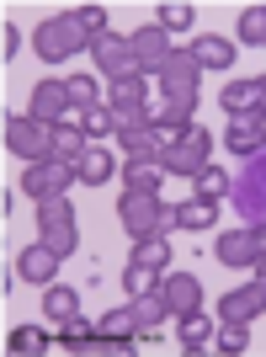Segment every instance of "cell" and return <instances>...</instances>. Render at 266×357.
Listing matches in <instances>:
<instances>
[{
	"instance_id": "obj_22",
	"label": "cell",
	"mask_w": 266,
	"mask_h": 357,
	"mask_svg": "<svg viewBox=\"0 0 266 357\" xmlns=\"http://www.w3.org/2000/svg\"><path fill=\"white\" fill-rule=\"evenodd\" d=\"M171 219H176L181 229H208V224L219 219V203H208V197H192V203H176V208H171Z\"/></svg>"
},
{
	"instance_id": "obj_34",
	"label": "cell",
	"mask_w": 266,
	"mask_h": 357,
	"mask_svg": "<svg viewBox=\"0 0 266 357\" xmlns=\"http://www.w3.org/2000/svg\"><path fill=\"white\" fill-rule=\"evenodd\" d=\"M213 342H219L224 352H251V326H240V320H219Z\"/></svg>"
},
{
	"instance_id": "obj_29",
	"label": "cell",
	"mask_w": 266,
	"mask_h": 357,
	"mask_svg": "<svg viewBox=\"0 0 266 357\" xmlns=\"http://www.w3.org/2000/svg\"><path fill=\"white\" fill-rule=\"evenodd\" d=\"M155 27H165V32H187L197 22V6H187V0H165V6H155Z\"/></svg>"
},
{
	"instance_id": "obj_18",
	"label": "cell",
	"mask_w": 266,
	"mask_h": 357,
	"mask_svg": "<svg viewBox=\"0 0 266 357\" xmlns=\"http://www.w3.org/2000/svg\"><path fill=\"white\" fill-rule=\"evenodd\" d=\"M128 310H133V326H139V336H160V326H165V314H171V304H165V294L155 288V294H139Z\"/></svg>"
},
{
	"instance_id": "obj_4",
	"label": "cell",
	"mask_w": 266,
	"mask_h": 357,
	"mask_svg": "<svg viewBox=\"0 0 266 357\" xmlns=\"http://www.w3.org/2000/svg\"><path fill=\"white\" fill-rule=\"evenodd\" d=\"M38 240H43L59 261H64V256H75L80 235H75V208H70V197H43V203H38Z\"/></svg>"
},
{
	"instance_id": "obj_41",
	"label": "cell",
	"mask_w": 266,
	"mask_h": 357,
	"mask_svg": "<svg viewBox=\"0 0 266 357\" xmlns=\"http://www.w3.org/2000/svg\"><path fill=\"white\" fill-rule=\"evenodd\" d=\"M261 112H266V75H261Z\"/></svg>"
},
{
	"instance_id": "obj_19",
	"label": "cell",
	"mask_w": 266,
	"mask_h": 357,
	"mask_svg": "<svg viewBox=\"0 0 266 357\" xmlns=\"http://www.w3.org/2000/svg\"><path fill=\"white\" fill-rule=\"evenodd\" d=\"M187 54H192V59L203 64V70H229V64L240 59V54H235V43H229V38H213V32H208V38H197V43L187 48Z\"/></svg>"
},
{
	"instance_id": "obj_2",
	"label": "cell",
	"mask_w": 266,
	"mask_h": 357,
	"mask_svg": "<svg viewBox=\"0 0 266 357\" xmlns=\"http://www.w3.org/2000/svg\"><path fill=\"white\" fill-rule=\"evenodd\" d=\"M118 224L133 240H149V235H165V224H176V219L160 203V192H123L118 197Z\"/></svg>"
},
{
	"instance_id": "obj_13",
	"label": "cell",
	"mask_w": 266,
	"mask_h": 357,
	"mask_svg": "<svg viewBox=\"0 0 266 357\" xmlns=\"http://www.w3.org/2000/svg\"><path fill=\"white\" fill-rule=\"evenodd\" d=\"M266 314V278H251L245 288L235 294H224V320H240V326H251Z\"/></svg>"
},
{
	"instance_id": "obj_21",
	"label": "cell",
	"mask_w": 266,
	"mask_h": 357,
	"mask_svg": "<svg viewBox=\"0 0 266 357\" xmlns=\"http://www.w3.org/2000/svg\"><path fill=\"white\" fill-rule=\"evenodd\" d=\"M6 352L38 357V352H54V342H48V331H43V326H16L11 336H6Z\"/></svg>"
},
{
	"instance_id": "obj_40",
	"label": "cell",
	"mask_w": 266,
	"mask_h": 357,
	"mask_svg": "<svg viewBox=\"0 0 266 357\" xmlns=\"http://www.w3.org/2000/svg\"><path fill=\"white\" fill-rule=\"evenodd\" d=\"M256 240H261V251H266V224H261V229H256Z\"/></svg>"
},
{
	"instance_id": "obj_6",
	"label": "cell",
	"mask_w": 266,
	"mask_h": 357,
	"mask_svg": "<svg viewBox=\"0 0 266 357\" xmlns=\"http://www.w3.org/2000/svg\"><path fill=\"white\" fill-rule=\"evenodd\" d=\"M6 149L11 155H22V160H54V128L48 123H38V118H6Z\"/></svg>"
},
{
	"instance_id": "obj_8",
	"label": "cell",
	"mask_w": 266,
	"mask_h": 357,
	"mask_svg": "<svg viewBox=\"0 0 266 357\" xmlns=\"http://www.w3.org/2000/svg\"><path fill=\"white\" fill-rule=\"evenodd\" d=\"M91 54H96V70L118 86V80H133L139 75V54H133V38H118V32H102L96 43H91Z\"/></svg>"
},
{
	"instance_id": "obj_31",
	"label": "cell",
	"mask_w": 266,
	"mask_h": 357,
	"mask_svg": "<svg viewBox=\"0 0 266 357\" xmlns=\"http://www.w3.org/2000/svg\"><path fill=\"white\" fill-rule=\"evenodd\" d=\"M59 347H91L96 342V320H86V314H70L59 326V336H54Z\"/></svg>"
},
{
	"instance_id": "obj_11",
	"label": "cell",
	"mask_w": 266,
	"mask_h": 357,
	"mask_svg": "<svg viewBox=\"0 0 266 357\" xmlns=\"http://www.w3.org/2000/svg\"><path fill=\"white\" fill-rule=\"evenodd\" d=\"M133 54H139V75H165L176 43H171V32H165V27H139V32H133Z\"/></svg>"
},
{
	"instance_id": "obj_30",
	"label": "cell",
	"mask_w": 266,
	"mask_h": 357,
	"mask_svg": "<svg viewBox=\"0 0 266 357\" xmlns=\"http://www.w3.org/2000/svg\"><path fill=\"white\" fill-rule=\"evenodd\" d=\"M80 128H86L91 144H102V139H118V118H112V107H107V102H102V107H91Z\"/></svg>"
},
{
	"instance_id": "obj_9",
	"label": "cell",
	"mask_w": 266,
	"mask_h": 357,
	"mask_svg": "<svg viewBox=\"0 0 266 357\" xmlns=\"http://www.w3.org/2000/svg\"><path fill=\"white\" fill-rule=\"evenodd\" d=\"M197 80H203V64L187 48H176L171 64H165V75H160V96L165 102H187V96H197Z\"/></svg>"
},
{
	"instance_id": "obj_14",
	"label": "cell",
	"mask_w": 266,
	"mask_h": 357,
	"mask_svg": "<svg viewBox=\"0 0 266 357\" xmlns=\"http://www.w3.org/2000/svg\"><path fill=\"white\" fill-rule=\"evenodd\" d=\"M160 294H165V304H171V314H192V310H203V283H197L192 272H165L160 278Z\"/></svg>"
},
{
	"instance_id": "obj_12",
	"label": "cell",
	"mask_w": 266,
	"mask_h": 357,
	"mask_svg": "<svg viewBox=\"0 0 266 357\" xmlns=\"http://www.w3.org/2000/svg\"><path fill=\"white\" fill-rule=\"evenodd\" d=\"M213 256H219L224 267H245V272H251L256 261H261V240H256L251 224H240V229H224V235H219Z\"/></svg>"
},
{
	"instance_id": "obj_37",
	"label": "cell",
	"mask_w": 266,
	"mask_h": 357,
	"mask_svg": "<svg viewBox=\"0 0 266 357\" xmlns=\"http://www.w3.org/2000/svg\"><path fill=\"white\" fill-rule=\"evenodd\" d=\"M75 16H80V27H86L91 38H102V32H112V27H107V6H75Z\"/></svg>"
},
{
	"instance_id": "obj_5",
	"label": "cell",
	"mask_w": 266,
	"mask_h": 357,
	"mask_svg": "<svg viewBox=\"0 0 266 357\" xmlns=\"http://www.w3.org/2000/svg\"><path fill=\"white\" fill-rule=\"evenodd\" d=\"M208 155H213V134H203V128H187V134H176L171 144L160 149V171L165 176H197L208 165Z\"/></svg>"
},
{
	"instance_id": "obj_26",
	"label": "cell",
	"mask_w": 266,
	"mask_h": 357,
	"mask_svg": "<svg viewBox=\"0 0 266 357\" xmlns=\"http://www.w3.org/2000/svg\"><path fill=\"white\" fill-rule=\"evenodd\" d=\"M75 176H80V181H91V187H102V181L112 176V155H107L102 144H91L86 155L75 160Z\"/></svg>"
},
{
	"instance_id": "obj_42",
	"label": "cell",
	"mask_w": 266,
	"mask_h": 357,
	"mask_svg": "<svg viewBox=\"0 0 266 357\" xmlns=\"http://www.w3.org/2000/svg\"><path fill=\"white\" fill-rule=\"evenodd\" d=\"M261 139H266V112H261Z\"/></svg>"
},
{
	"instance_id": "obj_17",
	"label": "cell",
	"mask_w": 266,
	"mask_h": 357,
	"mask_svg": "<svg viewBox=\"0 0 266 357\" xmlns=\"http://www.w3.org/2000/svg\"><path fill=\"white\" fill-rule=\"evenodd\" d=\"M224 112L229 118H261V80H229L224 86Z\"/></svg>"
},
{
	"instance_id": "obj_20",
	"label": "cell",
	"mask_w": 266,
	"mask_h": 357,
	"mask_svg": "<svg viewBox=\"0 0 266 357\" xmlns=\"http://www.w3.org/2000/svg\"><path fill=\"white\" fill-rule=\"evenodd\" d=\"M213 320H208L203 310H192V314H181V352H192V357H203L208 347H213Z\"/></svg>"
},
{
	"instance_id": "obj_3",
	"label": "cell",
	"mask_w": 266,
	"mask_h": 357,
	"mask_svg": "<svg viewBox=\"0 0 266 357\" xmlns=\"http://www.w3.org/2000/svg\"><path fill=\"white\" fill-rule=\"evenodd\" d=\"M107 107H112V118H118V134H133V128H149V123H155V102H149L144 75L118 80V86L107 91Z\"/></svg>"
},
{
	"instance_id": "obj_33",
	"label": "cell",
	"mask_w": 266,
	"mask_h": 357,
	"mask_svg": "<svg viewBox=\"0 0 266 357\" xmlns=\"http://www.w3.org/2000/svg\"><path fill=\"white\" fill-rule=\"evenodd\" d=\"M240 43L266 48V6H251V11H240Z\"/></svg>"
},
{
	"instance_id": "obj_10",
	"label": "cell",
	"mask_w": 266,
	"mask_h": 357,
	"mask_svg": "<svg viewBox=\"0 0 266 357\" xmlns=\"http://www.w3.org/2000/svg\"><path fill=\"white\" fill-rule=\"evenodd\" d=\"M27 118L59 128V123L70 118V86H64V80H38V86H32V102H27Z\"/></svg>"
},
{
	"instance_id": "obj_1",
	"label": "cell",
	"mask_w": 266,
	"mask_h": 357,
	"mask_svg": "<svg viewBox=\"0 0 266 357\" xmlns=\"http://www.w3.org/2000/svg\"><path fill=\"white\" fill-rule=\"evenodd\" d=\"M96 43L86 27H80V16L75 11H59V16H48L43 27L32 32V48H38V59L48 64H59V59H75V54H86V48Z\"/></svg>"
},
{
	"instance_id": "obj_24",
	"label": "cell",
	"mask_w": 266,
	"mask_h": 357,
	"mask_svg": "<svg viewBox=\"0 0 266 357\" xmlns=\"http://www.w3.org/2000/svg\"><path fill=\"white\" fill-rule=\"evenodd\" d=\"M133 267H171V240L165 235H149V240H133V256H128Z\"/></svg>"
},
{
	"instance_id": "obj_23",
	"label": "cell",
	"mask_w": 266,
	"mask_h": 357,
	"mask_svg": "<svg viewBox=\"0 0 266 357\" xmlns=\"http://www.w3.org/2000/svg\"><path fill=\"white\" fill-rule=\"evenodd\" d=\"M43 310H48V320H54V326H64L70 314H80V298H75V288L48 283V288H43Z\"/></svg>"
},
{
	"instance_id": "obj_25",
	"label": "cell",
	"mask_w": 266,
	"mask_h": 357,
	"mask_svg": "<svg viewBox=\"0 0 266 357\" xmlns=\"http://www.w3.org/2000/svg\"><path fill=\"white\" fill-rule=\"evenodd\" d=\"M229 149L235 155H256L261 149V118H229Z\"/></svg>"
},
{
	"instance_id": "obj_16",
	"label": "cell",
	"mask_w": 266,
	"mask_h": 357,
	"mask_svg": "<svg viewBox=\"0 0 266 357\" xmlns=\"http://www.w3.org/2000/svg\"><path fill=\"white\" fill-rule=\"evenodd\" d=\"M54 272H59V256L48 251L43 240H38V245H27V251L16 256V278H22V283L48 288V283H54Z\"/></svg>"
},
{
	"instance_id": "obj_27",
	"label": "cell",
	"mask_w": 266,
	"mask_h": 357,
	"mask_svg": "<svg viewBox=\"0 0 266 357\" xmlns=\"http://www.w3.org/2000/svg\"><path fill=\"white\" fill-rule=\"evenodd\" d=\"M160 160H128L123 181H128V192H160Z\"/></svg>"
},
{
	"instance_id": "obj_36",
	"label": "cell",
	"mask_w": 266,
	"mask_h": 357,
	"mask_svg": "<svg viewBox=\"0 0 266 357\" xmlns=\"http://www.w3.org/2000/svg\"><path fill=\"white\" fill-rule=\"evenodd\" d=\"M224 192H229V176H224L219 165L208 160V165H203V171H197V197H208V203H219V197H224Z\"/></svg>"
},
{
	"instance_id": "obj_38",
	"label": "cell",
	"mask_w": 266,
	"mask_h": 357,
	"mask_svg": "<svg viewBox=\"0 0 266 357\" xmlns=\"http://www.w3.org/2000/svg\"><path fill=\"white\" fill-rule=\"evenodd\" d=\"M0 43H6V59H16V48H22V32L6 22V38H0Z\"/></svg>"
},
{
	"instance_id": "obj_35",
	"label": "cell",
	"mask_w": 266,
	"mask_h": 357,
	"mask_svg": "<svg viewBox=\"0 0 266 357\" xmlns=\"http://www.w3.org/2000/svg\"><path fill=\"white\" fill-rule=\"evenodd\" d=\"M123 288H128V298L155 294V288H160V267H133V261H128V272H123Z\"/></svg>"
},
{
	"instance_id": "obj_39",
	"label": "cell",
	"mask_w": 266,
	"mask_h": 357,
	"mask_svg": "<svg viewBox=\"0 0 266 357\" xmlns=\"http://www.w3.org/2000/svg\"><path fill=\"white\" fill-rule=\"evenodd\" d=\"M251 272H256V278H266V251H261V261H256V267H251Z\"/></svg>"
},
{
	"instance_id": "obj_28",
	"label": "cell",
	"mask_w": 266,
	"mask_h": 357,
	"mask_svg": "<svg viewBox=\"0 0 266 357\" xmlns=\"http://www.w3.org/2000/svg\"><path fill=\"white\" fill-rule=\"evenodd\" d=\"M91 149V139H86V128H70V123H59V128H54V155H59V160H80V155H86Z\"/></svg>"
},
{
	"instance_id": "obj_7",
	"label": "cell",
	"mask_w": 266,
	"mask_h": 357,
	"mask_svg": "<svg viewBox=\"0 0 266 357\" xmlns=\"http://www.w3.org/2000/svg\"><path fill=\"white\" fill-rule=\"evenodd\" d=\"M70 181H80V176H75V165L54 155V160H32L27 171H22V192H27L32 203H43V197H64V192H70Z\"/></svg>"
},
{
	"instance_id": "obj_15",
	"label": "cell",
	"mask_w": 266,
	"mask_h": 357,
	"mask_svg": "<svg viewBox=\"0 0 266 357\" xmlns=\"http://www.w3.org/2000/svg\"><path fill=\"white\" fill-rule=\"evenodd\" d=\"M139 336V326H133V310H112L96 320V342L91 347H102V352H128V342Z\"/></svg>"
},
{
	"instance_id": "obj_32",
	"label": "cell",
	"mask_w": 266,
	"mask_h": 357,
	"mask_svg": "<svg viewBox=\"0 0 266 357\" xmlns=\"http://www.w3.org/2000/svg\"><path fill=\"white\" fill-rule=\"evenodd\" d=\"M64 86H70V107H80V112H91V107L107 102L102 91H96V80H91V75H70Z\"/></svg>"
}]
</instances>
